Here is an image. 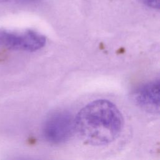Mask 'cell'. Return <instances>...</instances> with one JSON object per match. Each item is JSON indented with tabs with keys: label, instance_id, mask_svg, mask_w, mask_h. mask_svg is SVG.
<instances>
[{
	"label": "cell",
	"instance_id": "cell-5",
	"mask_svg": "<svg viewBox=\"0 0 160 160\" xmlns=\"http://www.w3.org/2000/svg\"><path fill=\"white\" fill-rule=\"evenodd\" d=\"M141 2L149 8L153 9H159L160 0H141Z\"/></svg>",
	"mask_w": 160,
	"mask_h": 160
},
{
	"label": "cell",
	"instance_id": "cell-3",
	"mask_svg": "<svg viewBox=\"0 0 160 160\" xmlns=\"http://www.w3.org/2000/svg\"><path fill=\"white\" fill-rule=\"evenodd\" d=\"M74 131V118L67 111L56 112L44 121L42 132L44 138L52 144H61L68 141Z\"/></svg>",
	"mask_w": 160,
	"mask_h": 160
},
{
	"label": "cell",
	"instance_id": "cell-2",
	"mask_svg": "<svg viewBox=\"0 0 160 160\" xmlns=\"http://www.w3.org/2000/svg\"><path fill=\"white\" fill-rule=\"evenodd\" d=\"M46 42V37L34 30L15 31L0 29V47L9 49L33 52L44 47Z\"/></svg>",
	"mask_w": 160,
	"mask_h": 160
},
{
	"label": "cell",
	"instance_id": "cell-1",
	"mask_svg": "<svg viewBox=\"0 0 160 160\" xmlns=\"http://www.w3.org/2000/svg\"><path fill=\"white\" fill-rule=\"evenodd\" d=\"M119 109L107 99H97L84 106L74 117V131L85 142L103 146L116 140L123 128Z\"/></svg>",
	"mask_w": 160,
	"mask_h": 160
},
{
	"label": "cell",
	"instance_id": "cell-4",
	"mask_svg": "<svg viewBox=\"0 0 160 160\" xmlns=\"http://www.w3.org/2000/svg\"><path fill=\"white\" fill-rule=\"evenodd\" d=\"M159 79L140 86L134 92V99L141 109L153 114L159 111Z\"/></svg>",
	"mask_w": 160,
	"mask_h": 160
},
{
	"label": "cell",
	"instance_id": "cell-6",
	"mask_svg": "<svg viewBox=\"0 0 160 160\" xmlns=\"http://www.w3.org/2000/svg\"><path fill=\"white\" fill-rule=\"evenodd\" d=\"M39 0H0V3H13L20 4H28L38 1Z\"/></svg>",
	"mask_w": 160,
	"mask_h": 160
}]
</instances>
